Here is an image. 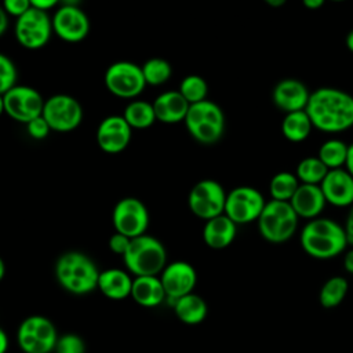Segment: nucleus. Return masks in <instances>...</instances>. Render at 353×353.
Here are the masks:
<instances>
[{
	"label": "nucleus",
	"mask_w": 353,
	"mask_h": 353,
	"mask_svg": "<svg viewBox=\"0 0 353 353\" xmlns=\"http://www.w3.org/2000/svg\"><path fill=\"white\" fill-rule=\"evenodd\" d=\"M313 128L338 134L353 127V95L334 88L320 87L310 92L305 108Z\"/></svg>",
	"instance_id": "nucleus-1"
},
{
	"label": "nucleus",
	"mask_w": 353,
	"mask_h": 353,
	"mask_svg": "<svg viewBox=\"0 0 353 353\" xmlns=\"http://www.w3.org/2000/svg\"><path fill=\"white\" fill-rule=\"evenodd\" d=\"M299 241L302 250L316 259L335 258L349 244L345 228L334 219L321 216L310 219L302 228Z\"/></svg>",
	"instance_id": "nucleus-2"
},
{
	"label": "nucleus",
	"mask_w": 353,
	"mask_h": 353,
	"mask_svg": "<svg viewBox=\"0 0 353 353\" xmlns=\"http://www.w3.org/2000/svg\"><path fill=\"white\" fill-rule=\"evenodd\" d=\"M55 277L68 292L85 295L97 288L99 270L88 255L80 251H68L55 263Z\"/></svg>",
	"instance_id": "nucleus-3"
},
{
	"label": "nucleus",
	"mask_w": 353,
	"mask_h": 353,
	"mask_svg": "<svg viewBox=\"0 0 353 353\" xmlns=\"http://www.w3.org/2000/svg\"><path fill=\"white\" fill-rule=\"evenodd\" d=\"M123 261L135 277L159 276L167 265V252L160 240L145 233L131 239Z\"/></svg>",
	"instance_id": "nucleus-4"
},
{
	"label": "nucleus",
	"mask_w": 353,
	"mask_h": 353,
	"mask_svg": "<svg viewBox=\"0 0 353 353\" xmlns=\"http://www.w3.org/2000/svg\"><path fill=\"white\" fill-rule=\"evenodd\" d=\"M183 123L190 137L204 145L218 142L225 132L223 110L210 99L192 103Z\"/></svg>",
	"instance_id": "nucleus-5"
},
{
	"label": "nucleus",
	"mask_w": 353,
	"mask_h": 353,
	"mask_svg": "<svg viewBox=\"0 0 353 353\" xmlns=\"http://www.w3.org/2000/svg\"><path fill=\"white\" fill-rule=\"evenodd\" d=\"M299 216L290 201H266L259 218L256 219L259 234L269 243L281 244L288 241L298 229Z\"/></svg>",
	"instance_id": "nucleus-6"
},
{
	"label": "nucleus",
	"mask_w": 353,
	"mask_h": 353,
	"mask_svg": "<svg viewBox=\"0 0 353 353\" xmlns=\"http://www.w3.org/2000/svg\"><path fill=\"white\" fill-rule=\"evenodd\" d=\"M108 91L121 99H135L146 87L142 68L131 61H116L103 76Z\"/></svg>",
	"instance_id": "nucleus-7"
},
{
	"label": "nucleus",
	"mask_w": 353,
	"mask_h": 353,
	"mask_svg": "<svg viewBox=\"0 0 353 353\" xmlns=\"http://www.w3.org/2000/svg\"><path fill=\"white\" fill-rule=\"evenodd\" d=\"M17 341L23 353H50L58 341L52 321L44 316H29L18 327Z\"/></svg>",
	"instance_id": "nucleus-8"
},
{
	"label": "nucleus",
	"mask_w": 353,
	"mask_h": 353,
	"mask_svg": "<svg viewBox=\"0 0 353 353\" xmlns=\"http://www.w3.org/2000/svg\"><path fill=\"white\" fill-rule=\"evenodd\" d=\"M83 108L80 102L68 94H54L44 101L41 116L48 123L51 131L70 132L83 121Z\"/></svg>",
	"instance_id": "nucleus-9"
},
{
	"label": "nucleus",
	"mask_w": 353,
	"mask_h": 353,
	"mask_svg": "<svg viewBox=\"0 0 353 353\" xmlns=\"http://www.w3.org/2000/svg\"><path fill=\"white\" fill-rule=\"evenodd\" d=\"M225 201L226 192L215 179H201L196 182L188 194L189 210L204 221L223 214Z\"/></svg>",
	"instance_id": "nucleus-10"
},
{
	"label": "nucleus",
	"mask_w": 353,
	"mask_h": 353,
	"mask_svg": "<svg viewBox=\"0 0 353 353\" xmlns=\"http://www.w3.org/2000/svg\"><path fill=\"white\" fill-rule=\"evenodd\" d=\"M263 194L252 186H237L226 193L225 211L236 225H245L256 221L265 207Z\"/></svg>",
	"instance_id": "nucleus-11"
},
{
	"label": "nucleus",
	"mask_w": 353,
	"mask_h": 353,
	"mask_svg": "<svg viewBox=\"0 0 353 353\" xmlns=\"http://www.w3.org/2000/svg\"><path fill=\"white\" fill-rule=\"evenodd\" d=\"M17 41L28 50L43 48L51 39L52 23L46 11L30 8L17 18L14 28Z\"/></svg>",
	"instance_id": "nucleus-12"
},
{
	"label": "nucleus",
	"mask_w": 353,
	"mask_h": 353,
	"mask_svg": "<svg viewBox=\"0 0 353 353\" xmlns=\"http://www.w3.org/2000/svg\"><path fill=\"white\" fill-rule=\"evenodd\" d=\"M112 222L116 232L134 239L146 233L149 211L139 199L124 197L116 203L112 212Z\"/></svg>",
	"instance_id": "nucleus-13"
},
{
	"label": "nucleus",
	"mask_w": 353,
	"mask_h": 353,
	"mask_svg": "<svg viewBox=\"0 0 353 353\" xmlns=\"http://www.w3.org/2000/svg\"><path fill=\"white\" fill-rule=\"evenodd\" d=\"M3 98L4 113L18 123L26 124L43 113L44 99L33 87L15 84L3 95Z\"/></svg>",
	"instance_id": "nucleus-14"
},
{
	"label": "nucleus",
	"mask_w": 353,
	"mask_h": 353,
	"mask_svg": "<svg viewBox=\"0 0 353 353\" xmlns=\"http://www.w3.org/2000/svg\"><path fill=\"white\" fill-rule=\"evenodd\" d=\"M51 23L52 32L66 43H80L90 32L88 17L77 6H59Z\"/></svg>",
	"instance_id": "nucleus-15"
},
{
	"label": "nucleus",
	"mask_w": 353,
	"mask_h": 353,
	"mask_svg": "<svg viewBox=\"0 0 353 353\" xmlns=\"http://www.w3.org/2000/svg\"><path fill=\"white\" fill-rule=\"evenodd\" d=\"M131 132L132 128L123 114H110L97 128V143L102 152L116 154L127 149L131 141Z\"/></svg>",
	"instance_id": "nucleus-16"
},
{
	"label": "nucleus",
	"mask_w": 353,
	"mask_h": 353,
	"mask_svg": "<svg viewBox=\"0 0 353 353\" xmlns=\"http://www.w3.org/2000/svg\"><path fill=\"white\" fill-rule=\"evenodd\" d=\"M159 277L164 287L165 295L174 301L193 292L197 283L196 269L185 261H174L167 263Z\"/></svg>",
	"instance_id": "nucleus-17"
},
{
	"label": "nucleus",
	"mask_w": 353,
	"mask_h": 353,
	"mask_svg": "<svg viewBox=\"0 0 353 353\" xmlns=\"http://www.w3.org/2000/svg\"><path fill=\"white\" fill-rule=\"evenodd\" d=\"M320 188L328 204L334 207H350L353 204V176L345 168L328 170Z\"/></svg>",
	"instance_id": "nucleus-18"
},
{
	"label": "nucleus",
	"mask_w": 353,
	"mask_h": 353,
	"mask_svg": "<svg viewBox=\"0 0 353 353\" xmlns=\"http://www.w3.org/2000/svg\"><path fill=\"white\" fill-rule=\"evenodd\" d=\"M310 92L305 83L296 79H283L273 87L272 101L285 113L305 110Z\"/></svg>",
	"instance_id": "nucleus-19"
},
{
	"label": "nucleus",
	"mask_w": 353,
	"mask_h": 353,
	"mask_svg": "<svg viewBox=\"0 0 353 353\" xmlns=\"http://www.w3.org/2000/svg\"><path fill=\"white\" fill-rule=\"evenodd\" d=\"M290 204L299 218L310 221L320 216L327 201L320 185L299 183L296 192L290 200Z\"/></svg>",
	"instance_id": "nucleus-20"
},
{
	"label": "nucleus",
	"mask_w": 353,
	"mask_h": 353,
	"mask_svg": "<svg viewBox=\"0 0 353 353\" xmlns=\"http://www.w3.org/2000/svg\"><path fill=\"white\" fill-rule=\"evenodd\" d=\"M153 110L156 120L165 123V124H175L185 120L189 102L182 97V94L175 91H165L160 94L153 102Z\"/></svg>",
	"instance_id": "nucleus-21"
},
{
	"label": "nucleus",
	"mask_w": 353,
	"mask_h": 353,
	"mask_svg": "<svg viewBox=\"0 0 353 353\" xmlns=\"http://www.w3.org/2000/svg\"><path fill=\"white\" fill-rule=\"evenodd\" d=\"M237 233V225L225 214L205 221L203 228L204 243L214 250L229 247Z\"/></svg>",
	"instance_id": "nucleus-22"
},
{
	"label": "nucleus",
	"mask_w": 353,
	"mask_h": 353,
	"mask_svg": "<svg viewBox=\"0 0 353 353\" xmlns=\"http://www.w3.org/2000/svg\"><path fill=\"white\" fill-rule=\"evenodd\" d=\"M132 280L127 272L112 268L99 272L97 288L112 301H123L131 296Z\"/></svg>",
	"instance_id": "nucleus-23"
},
{
	"label": "nucleus",
	"mask_w": 353,
	"mask_h": 353,
	"mask_svg": "<svg viewBox=\"0 0 353 353\" xmlns=\"http://www.w3.org/2000/svg\"><path fill=\"white\" fill-rule=\"evenodd\" d=\"M131 296L143 307H156L167 295L159 276H138L132 280Z\"/></svg>",
	"instance_id": "nucleus-24"
},
{
	"label": "nucleus",
	"mask_w": 353,
	"mask_h": 353,
	"mask_svg": "<svg viewBox=\"0 0 353 353\" xmlns=\"http://www.w3.org/2000/svg\"><path fill=\"white\" fill-rule=\"evenodd\" d=\"M174 312L182 323L196 325L204 321L208 307L200 295L190 292L174 301Z\"/></svg>",
	"instance_id": "nucleus-25"
},
{
	"label": "nucleus",
	"mask_w": 353,
	"mask_h": 353,
	"mask_svg": "<svg viewBox=\"0 0 353 353\" xmlns=\"http://www.w3.org/2000/svg\"><path fill=\"white\" fill-rule=\"evenodd\" d=\"M313 124L305 110L285 113L281 121V134L290 142H303L312 132Z\"/></svg>",
	"instance_id": "nucleus-26"
},
{
	"label": "nucleus",
	"mask_w": 353,
	"mask_h": 353,
	"mask_svg": "<svg viewBox=\"0 0 353 353\" xmlns=\"http://www.w3.org/2000/svg\"><path fill=\"white\" fill-rule=\"evenodd\" d=\"M123 117L132 130H146L156 121L153 105L142 99H132L125 106Z\"/></svg>",
	"instance_id": "nucleus-27"
},
{
	"label": "nucleus",
	"mask_w": 353,
	"mask_h": 353,
	"mask_svg": "<svg viewBox=\"0 0 353 353\" xmlns=\"http://www.w3.org/2000/svg\"><path fill=\"white\" fill-rule=\"evenodd\" d=\"M347 146L343 141L331 138L324 141L317 152V157L328 170L343 168L347 156Z\"/></svg>",
	"instance_id": "nucleus-28"
},
{
	"label": "nucleus",
	"mask_w": 353,
	"mask_h": 353,
	"mask_svg": "<svg viewBox=\"0 0 353 353\" xmlns=\"http://www.w3.org/2000/svg\"><path fill=\"white\" fill-rule=\"evenodd\" d=\"M347 280L342 276H334L331 279H328L320 292H319V301L320 305L325 309H332L335 306H338L346 296L347 294Z\"/></svg>",
	"instance_id": "nucleus-29"
},
{
	"label": "nucleus",
	"mask_w": 353,
	"mask_h": 353,
	"mask_svg": "<svg viewBox=\"0 0 353 353\" xmlns=\"http://www.w3.org/2000/svg\"><path fill=\"white\" fill-rule=\"evenodd\" d=\"M299 181L295 174L288 171H280L274 174L269 182V193L272 200L290 201L299 186Z\"/></svg>",
	"instance_id": "nucleus-30"
},
{
	"label": "nucleus",
	"mask_w": 353,
	"mask_h": 353,
	"mask_svg": "<svg viewBox=\"0 0 353 353\" xmlns=\"http://www.w3.org/2000/svg\"><path fill=\"white\" fill-rule=\"evenodd\" d=\"M143 79L146 81V85H161L167 83L172 76V66L171 63L164 58H149L145 61V63L141 66Z\"/></svg>",
	"instance_id": "nucleus-31"
},
{
	"label": "nucleus",
	"mask_w": 353,
	"mask_h": 353,
	"mask_svg": "<svg viewBox=\"0 0 353 353\" xmlns=\"http://www.w3.org/2000/svg\"><path fill=\"white\" fill-rule=\"evenodd\" d=\"M328 168L317 156H309L302 159L295 170V175L301 183L320 185L327 175Z\"/></svg>",
	"instance_id": "nucleus-32"
},
{
	"label": "nucleus",
	"mask_w": 353,
	"mask_h": 353,
	"mask_svg": "<svg viewBox=\"0 0 353 353\" xmlns=\"http://www.w3.org/2000/svg\"><path fill=\"white\" fill-rule=\"evenodd\" d=\"M178 91L189 102V105H192L207 99L208 84L199 74H188L181 80Z\"/></svg>",
	"instance_id": "nucleus-33"
},
{
	"label": "nucleus",
	"mask_w": 353,
	"mask_h": 353,
	"mask_svg": "<svg viewBox=\"0 0 353 353\" xmlns=\"http://www.w3.org/2000/svg\"><path fill=\"white\" fill-rule=\"evenodd\" d=\"M18 72L7 55L0 52V94L4 95L10 88H12L17 84Z\"/></svg>",
	"instance_id": "nucleus-34"
},
{
	"label": "nucleus",
	"mask_w": 353,
	"mask_h": 353,
	"mask_svg": "<svg viewBox=\"0 0 353 353\" xmlns=\"http://www.w3.org/2000/svg\"><path fill=\"white\" fill-rule=\"evenodd\" d=\"M54 350L57 353H85V343L76 334H63L58 336Z\"/></svg>",
	"instance_id": "nucleus-35"
},
{
	"label": "nucleus",
	"mask_w": 353,
	"mask_h": 353,
	"mask_svg": "<svg viewBox=\"0 0 353 353\" xmlns=\"http://www.w3.org/2000/svg\"><path fill=\"white\" fill-rule=\"evenodd\" d=\"M26 131L33 139H44L48 137L51 128L43 116H37L26 123Z\"/></svg>",
	"instance_id": "nucleus-36"
},
{
	"label": "nucleus",
	"mask_w": 353,
	"mask_h": 353,
	"mask_svg": "<svg viewBox=\"0 0 353 353\" xmlns=\"http://www.w3.org/2000/svg\"><path fill=\"white\" fill-rule=\"evenodd\" d=\"M1 7L7 12V15L19 18L28 10L32 8V4H30V0H3Z\"/></svg>",
	"instance_id": "nucleus-37"
},
{
	"label": "nucleus",
	"mask_w": 353,
	"mask_h": 353,
	"mask_svg": "<svg viewBox=\"0 0 353 353\" xmlns=\"http://www.w3.org/2000/svg\"><path fill=\"white\" fill-rule=\"evenodd\" d=\"M130 241H131L130 237H127L125 234H121V233L116 232V233H113V234L110 236V239H109V248H110L112 252L119 254V255L123 256L124 252L127 251L128 245H130Z\"/></svg>",
	"instance_id": "nucleus-38"
},
{
	"label": "nucleus",
	"mask_w": 353,
	"mask_h": 353,
	"mask_svg": "<svg viewBox=\"0 0 353 353\" xmlns=\"http://www.w3.org/2000/svg\"><path fill=\"white\" fill-rule=\"evenodd\" d=\"M61 3V0H30V4L33 8L41 10V11H48L51 8H54L55 6H58Z\"/></svg>",
	"instance_id": "nucleus-39"
},
{
	"label": "nucleus",
	"mask_w": 353,
	"mask_h": 353,
	"mask_svg": "<svg viewBox=\"0 0 353 353\" xmlns=\"http://www.w3.org/2000/svg\"><path fill=\"white\" fill-rule=\"evenodd\" d=\"M343 228H345V232H346L347 243L353 245V204L350 205V210H349V214L346 216Z\"/></svg>",
	"instance_id": "nucleus-40"
},
{
	"label": "nucleus",
	"mask_w": 353,
	"mask_h": 353,
	"mask_svg": "<svg viewBox=\"0 0 353 353\" xmlns=\"http://www.w3.org/2000/svg\"><path fill=\"white\" fill-rule=\"evenodd\" d=\"M343 268L347 273L353 274V248L346 251L345 252V256H343Z\"/></svg>",
	"instance_id": "nucleus-41"
},
{
	"label": "nucleus",
	"mask_w": 353,
	"mask_h": 353,
	"mask_svg": "<svg viewBox=\"0 0 353 353\" xmlns=\"http://www.w3.org/2000/svg\"><path fill=\"white\" fill-rule=\"evenodd\" d=\"M345 170L353 176V143H350V145L347 146V156H346Z\"/></svg>",
	"instance_id": "nucleus-42"
},
{
	"label": "nucleus",
	"mask_w": 353,
	"mask_h": 353,
	"mask_svg": "<svg viewBox=\"0 0 353 353\" xmlns=\"http://www.w3.org/2000/svg\"><path fill=\"white\" fill-rule=\"evenodd\" d=\"M327 0H302V4L307 10H319L324 6Z\"/></svg>",
	"instance_id": "nucleus-43"
},
{
	"label": "nucleus",
	"mask_w": 353,
	"mask_h": 353,
	"mask_svg": "<svg viewBox=\"0 0 353 353\" xmlns=\"http://www.w3.org/2000/svg\"><path fill=\"white\" fill-rule=\"evenodd\" d=\"M7 28H8V15L0 4V36H3V33L7 30Z\"/></svg>",
	"instance_id": "nucleus-44"
},
{
	"label": "nucleus",
	"mask_w": 353,
	"mask_h": 353,
	"mask_svg": "<svg viewBox=\"0 0 353 353\" xmlns=\"http://www.w3.org/2000/svg\"><path fill=\"white\" fill-rule=\"evenodd\" d=\"M8 349V336L6 331L0 327V353H6Z\"/></svg>",
	"instance_id": "nucleus-45"
},
{
	"label": "nucleus",
	"mask_w": 353,
	"mask_h": 353,
	"mask_svg": "<svg viewBox=\"0 0 353 353\" xmlns=\"http://www.w3.org/2000/svg\"><path fill=\"white\" fill-rule=\"evenodd\" d=\"M262 1H265L268 6H270L273 8H279V7H283L287 0H262Z\"/></svg>",
	"instance_id": "nucleus-46"
},
{
	"label": "nucleus",
	"mask_w": 353,
	"mask_h": 353,
	"mask_svg": "<svg viewBox=\"0 0 353 353\" xmlns=\"http://www.w3.org/2000/svg\"><path fill=\"white\" fill-rule=\"evenodd\" d=\"M345 43H346V47L350 52H353V29L346 34V39H345Z\"/></svg>",
	"instance_id": "nucleus-47"
},
{
	"label": "nucleus",
	"mask_w": 353,
	"mask_h": 353,
	"mask_svg": "<svg viewBox=\"0 0 353 353\" xmlns=\"http://www.w3.org/2000/svg\"><path fill=\"white\" fill-rule=\"evenodd\" d=\"M80 0H61V6H77L79 7Z\"/></svg>",
	"instance_id": "nucleus-48"
},
{
	"label": "nucleus",
	"mask_w": 353,
	"mask_h": 353,
	"mask_svg": "<svg viewBox=\"0 0 353 353\" xmlns=\"http://www.w3.org/2000/svg\"><path fill=\"white\" fill-rule=\"evenodd\" d=\"M4 276H6V263H4L3 258L0 256V281L3 280Z\"/></svg>",
	"instance_id": "nucleus-49"
},
{
	"label": "nucleus",
	"mask_w": 353,
	"mask_h": 353,
	"mask_svg": "<svg viewBox=\"0 0 353 353\" xmlns=\"http://www.w3.org/2000/svg\"><path fill=\"white\" fill-rule=\"evenodd\" d=\"M4 113V98L3 95L0 94V116Z\"/></svg>",
	"instance_id": "nucleus-50"
},
{
	"label": "nucleus",
	"mask_w": 353,
	"mask_h": 353,
	"mask_svg": "<svg viewBox=\"0 0 353 353\" xmlns=\"http://www.w3.org/2000/svg\"><path fill=\"white\" fill-rule=\"evenodd\" d=\"M328 1H334V3H341V1H346V0H328Z\"/></svg>",
	"instance_id": "nucleus-51"
}]
</instances>
